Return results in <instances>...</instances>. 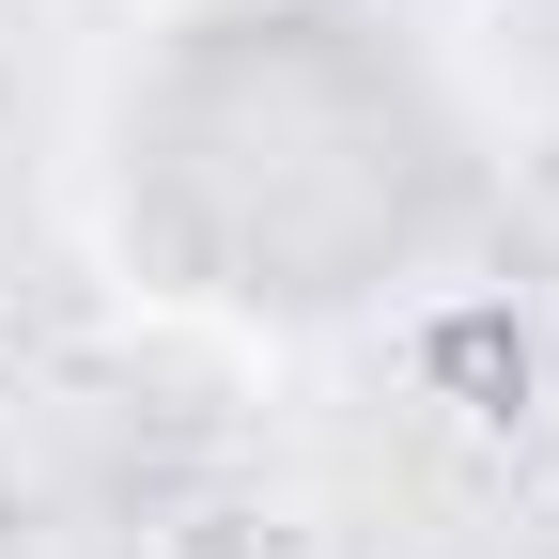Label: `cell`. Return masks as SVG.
<instances>
[{"label": "cell", "mask_w": 559, "mask_h": 559, "mask_svg": "<svg viewBox=\"0 0 559 559\" xmlns=\"http://www.w3.org/2000/svg\"><path fill=\"white\" fill-rule=\"evenodd\" d=\"M0 559H16V544H0Z\"/></svg>", "instance_id": "cell-1"}]
</instances>
